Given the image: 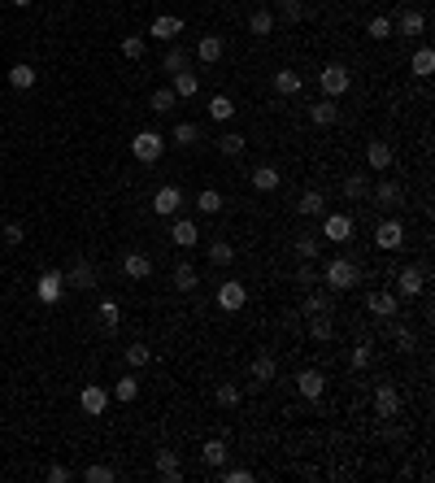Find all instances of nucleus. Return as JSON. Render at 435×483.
Masks as SVG:
<instances>
[{"instance_id": "nucleus-1", "label": "nucleus", "mask_w": 435, "mask_h": 483, "mask_svg": "<svg viewBox=\"0 0 435 483\" xmlns=\"http://www.w3.org/2000/svg\"><path fill=\"white\" fill-rule=\"evenodd\" d=\"M357 262H348V257H331L326 266H322V283H326V292H353L357 288Z\"/></svg>"}, {"instance_id": "nucleus-2", "label": "nucleus", "mask_w": 435, "mask_h": 483, "mask_svg": "<svg viewBox=\"0 0 435 483\" xmlns=\"http://www.w3.org/2000/svg\"><path fill=\"white\" fill-rule=\"evenodd\" d=\"M318 83H322V96H326V100H340V96L353 87V70L340 66V61H331V66H322Z\"/></svg>"}, {"instance_id": "nucleus-3", "label": "nucleus", "mask_w": 435, "mask_h": 483, "mask_svg": "<svg viewBox=\"0 0 435 483\" xmlns=\"http://www.w3.org/2000/svg\"><path fill=\"white\" fill-rule=\"evenodd\" d=\"M161 152H166V135H161V131H140V135L131 140V157L144 161V166H152Z\"/></svg>"}, {"instance_id": "nucleus-4", "label": "nucleus", "mask_w": 435, "mask_h": 483, "mask_svg": "<svg viewBox=\"0 0 435 483\" xmlns=\"http://www.w3.org/2000/svg\"><path fill=\"white\" fill-rule=\"evenodd\" d=\"M244 305H248V288L240 283V279H226V283L218 288V310L222 314H240Z\"/></svg>"}, {"instance_id": "nucleus-5", "label": "nucleus", "mask_w": 435, "mask_h": 483, "mask_svg": "<svg viewBox=\"0 0 435 483\" xmlns=\"http://www.w3.org/2000/svg\"><path fill=\"white\" fill-rule=\"evenodd\" d=\"M374 244H379L383 252H396V248L405 244V226H400L396 218H383V222L374 226Z\"/></svg>"}, {"instance_id": "nucleus-6", "label": "nucleus", "mask_w": 435, "mask_h": 483, "mask_svg": "<svg viewBox=\"0 0 435 483\" xmlns=\"http://www.w3.org/2000/svg\"><path fill=\"white\" fill-rule=\"evenodd\" d=\"M396 292L409 296V300L422 296V292H427V270H422V266H405V270L396 274Z\"/></svg>"}, {"instance_id": "nucleus-7", "label": "nucleus", "mask_w": 435, "mask_h": 483, "mask_svg": "<svg viewBox=\"0 0 435 483\" xmlns=\"http://www.w3.org/2000/svg\"><path fill=\"white\" fill-rule=\"evenodd\" d=\"M370 196H374V205H379V209H400V205H405V188H400L396 179L374 183V188H370Z\"/></svg>"}, {"instance_id": "nucleus-8", "label": "nucleus", "mask_w": 435, "mask_h": 483, "mask_svg": "<svg viewBox=\"0 0 435 483\" xmlns=\"http://www.w3.org/2000/svg\"><path fill=\"white\" fill-rule=\"evenodd\" d=\"M322 240L348 244V240H353V218H348V214H326V218H322Z\"/></svg>"}, {"instance_id": "nucleus-9", "label": "nucleus", "mask_w": 435, "mask_h": 483, "mask_svg": "<svg viewBox=\"0 0 435 483\" xmlns=\"http://www.w3.org/2000/svg\"><path fill=\"white\" fill-rule=\"evenodd\" d=\"M400 405H405V401H400V392H396L392 384H379V388H374V418H396Z\"/></svg>"}, {"instance_id": "nucleus-10", "label": "nucleus", "mask_w": 435, "mask_h": 483, "mask_svg": "<svg viewBox=\"0 0 435 483\" xmlns=\"http://www.w3.org/2000/svg\"><path fill=\"white\" fill-rule=\"evenodd\" d=\"M61 288H66V274H61V270H44L39 283H35V296H39L44 305H57V300H61Z\"/></svg>"}, {"instance_id": "nucleus-11", "label": "nucleus", "mask_w": 435, "mask_h": 483, "mask_svg": "<svg viewBox=\"0 0 435 483\" xmlns=\"http://www.w3.org/2000/svg\"><path fill=\"white\" fill-rule=\"evenodd\" d=\"M178 205H183V192H178L174 183L157 188V196H152V214H161V218H174V214H178Z\"/></svg>"}, {"instance_id": "nucleus-12", "label": "nucleus", "mask_w": 435, "mask_h": 483, "mask_svg": "<svg viewBox=\"0 0 435 483\" xmlns=\"http://www.w3.org/2000/svg\"><path fill=\"white\" fill-rule=\"evenodd\" d=\"M366 310H370L374 318H396L400 300H396V292H383V288H374V292L366 296Z\"/></svg>"}, {"instance_id": "nucleus-13", "label": "nucleus", "mask_w": 435, "mask_h": 483, "mask_svg": "<svg viewBox=\"0 0 435 483\" xmlns=\"http://www.w3.org/2000/svg\"><path fill=\"white\" fill-rule=\"evenodd\" d=\"M79 405H83L87 418H100V414H105V405H109V392L100 388V384H87V388L79 392Z\"/></svg>"}, {"instance_id": "nucleus-14", "label": "nucleus", "mask_w": 435, "mask_h": 483, "mask_svg": "<svg viewBox=\"0 0 435 483\" xmlns=\"http://www.w3.org/2000/svg\"><path fill=\"white\" fill-rule=\"evenodd\" d=\"M178 31H183V18H174V13L152 18V27H148V35H152V39H161V44H174Z\"/></svg>"}, {"instance_id": "nucleus-15", "label": "nucleus", "mask_w": 435, "mask_h": 483, "mask_svg": "<svg viewBox=\"0 0 435 483\" xmlns=\"http://www.w3.org/2000/svg\"><path fill=\"white\" fill-rule=\"evenodd\" d=\"M170 244H178V248H196V244H200V226H196L192 218H174V226H170Z\"/></svg>"}, {"instance_id": "nucleus-16", "label": "nucleus", "mask_w": 435, "mask_h": 483, "mask_svg": "<svg viewBox=\"0 0 435 483\" xmlns=\"http://www.w3.org/2000/svg\"><path fill=\"white\" fill-rule=\"evenodd\" d=\"M296 388H300L305 401H318V396L326 392V379H322V370H300V374H296Z\"/></svg>"}, {"instance_id": "nucleus-17", "label": "nucleus", "mask_w": 435, "mask_h": 483, "mask_svg": "<svg viewBox=\"0 0 435 483\" xmlns=\"http://www.w3.org/2000/svg\"><path fill=\"white\" fill-rule=\"evenodd\" d=\"M366 166L370 170H388L392 166V144L388 140H370L366 144Z\"/></svg>"}, {"instance_id": "nucleus-18", "label": "nucleus", "mask_w": 435, "mask_h": 483, "mask_svg": "<svg viewBox=\"0 0 435 483\" xmlns=\"http://www.w3.org/2000/svg\"><path fill=\"white\" fill-rule=\"evenodd\" d=\"M248 374H252V379H257V384H262V388H270V384H274V374H278V366H274V357H270V353H262V357H252V366H248Z\"/></svg>"}, {"instance_id": "nucleus-19", "label": "nucleus", "mask_w": 435, "mask_h": 483, "mask_svg": "<svg viewBox=\"0 0 435 483\" xmlns=\"http://www.w3.org/2000/svg\"><path fill=\"white\" fill-rule=\"evenodd\" d=\"M336 118H340V105H336V100L322 96V100H314V105H310V122H314V126H331Z\"/></svg>"}, {"instance_id": "nucleus-20", "label": "nucleus", "mask_w": 435, "mask_h": 483, "mask_svg": "<svg viewBox=\"0 0 435 483\" xmlns=\"http://www.w3.org/2000/svg\"><path fill=\"white\" fill-rule=\"evenodd\" d=\"M200 457H204V466H226V457H231V448H226V440H204L200 444Z\"/></svg>"}, {"instance_id": "nucleus-21", "label": "nucleus", "mask_w": 435, "mask_h": 483, "mask_svg": "<svg viewBox=\"0 0 435 483\" xmlns=\"http://www.w3.org/2000/svg\"><path fill=\"white\" fill-rule=\"evenodd\" d=\"M35 79H39V74H35V66H27V61L9 66V83H13L18 92H31V87H35Z\"/></svg>"}, {"instance_id": "nucleus-22", "label": "nucleus", "mask_w": 435, "mask_h": 483, "mask_svg": "<svg viewBox=\"0 0 435 483\" xmlns=\"http://www.w3.org/2000/svg\"><path fill=\"white\" fill-rule=\"evenodd\" d=\"M66 283H70V288H79V292H92V288H96V274H92L87 262H74V270L66 274Z\"/></svg>"}, {"instance_id": "nucleus-23", "label": "nucleus", "mask_w": 435, "mask_h": 483, "mask_svg": "<svg viewBox=\"0 0 435 483\" xmlns=\"http://www.w3.org/2000/svg\"><path fill=\"white\" fill-rule=\"evenodd\" d=\"M122 274H126V279H148V274H152V262L144 257V252H126Z\"/></svg>"}, {"instance_id": "nucleus-24", "label": "nucleus", "mask_w": 435, "mask_h": 483, "mask_svg": "<svg viewBox=\"0 0 435 483\" xmlns=\"http://www.w3.org/2000/svg\"><path fill=\"white\" fill-rule=\"evenodd\" d=\"M157 475H161V479H170V483H174V479H183L178 453H170V448H161V453H157Z\"/></svg>"}, {"instance_id": "nucleus-25", "label": "nucleus", "mask_w": 435, "mask_h": 483, "mask_svg": "<svg viewBox=\"0 0 435 483\" xmlns=\"http://www.w3.org/2000/svg\"><path fill=\"white\" fill-rule=\"evenodd\" d=\"M196 57H200L204 66H214V61L222 57V39H218V35H200V44H196Z\"/></svg>"}, {"instance_id": "nucleus-26", "label": "nucleus", "mask_w": 435, "mask_h": 483, "mask_svg": "<svg viewBox=\"0 0 435 483\" xmlns=\"http://www.w3.org/2000/svg\"><path fill=\"white\" fill-rule=\"evenodd\" d=\"M278 179H283V174H278L274 166H257V170H252V188H257V192H274Z\"/></svg>"}, {"instance_id": "nucleus-27", "label": "nucleus", "mask_w": 435, "mask_h": 483, "mask_svg": "<svg viewBox=\"0 0 435 483\" xmlns=\"http://www.w3.org/2000/svg\"><path fill=\"white\" fill-rule=\"evenodd\" d=\"M196 92H200V79H196L192 70H178V74H174V96L188 100V96H196Z\"/></svg>"}, {"instance_id": "nucleus-28", "label": "nucleus", "mask_w": 435, "mask_h": 483, "mask_svg": "<svg viewBox=\"0 0 435 483\" xmlns=\"http://www.w3.org/2000/svg\"><path fill=\"white\" fill-rule=\"evenodd\" d=\"M274 92L278 96H296L300 92V74L296 70H274Z\"/></svg>"}, {"instance_id": "nucleus-29", "label": "nucleus", "mask_w": 435, "mask_h": 483, "mask_svg": "<svg viewBox=\"0 0 435 483\" xmlns=\"http://www.w3.org/2000/svg\"><path fill=\"white\" fill-rule=\"evenodd\" d=\"M174 105H178V96H174V87H157V92L148 96V109H152V114H170Z\"/></svg>"}, {"instance_id": "nucleus-30", "label": "nucleus", "mask_w": 435, "mask_h": 483, "mask_svg": "<svg viewBox=\"0 0 435 483\" xmlns=\"http://www.w3.org/2000/svg\"><path fill=\"white\" fill-rule=\"evenodd\" d=\"M196 140H200V126L196 122H178L174 131H170V144H178V148H192Z\"/></svg>"}, {"instance_id": "nucleus-31", "label": "nucleus", "mask_w": 435, "mask_h": 483, "mask_svg": "<svg viewBox=\"0 0 435 483\" xmlns=\"http://www.w3.org/2000/svg\"><path fill=\"white\" fill-rule=\"evenodd\" d=\"M196 283H200V274H196V266H188V262H178V266H174V288H178V292H192Z\"/></svg>"}, {"instance_id": "nucleus-32", "label": "nucleus", "mask_w": 435, "mask_h": 483, "mask_svg": "<svg viewBox=\"0 0 435 483\" xmlns=\"http://www.w3.org/2000/svg\"><path fill=\"white\" fill-rule=\"evenodd\" d=\"M209 118H218V122H231V118H235V100L218 92V96L209 100Z\"/></svg>"}, {"instance_id": "nucleus-33", "label": "nucleus", "mask_w": 435, "mask_h": 483, "mask_svg": "<svg viewBox=\"0 0 435 483\" xmlns=\"http://www.w3.org/2000/svg\"><path fill=\"white\" fill-rule=\"evenodd\" d=\"M344 196L348 200H366L370 196V179H366V174H348V179H344Z\"/></svg>"}, {"instance_id": "nucleus-34", "label": "nucleus", "mask_w": 435, "mask_h": 483, "mask_svg": "<svg viewBox=\"0 0 435 483\" xmlns=\"http://www.w3.org/2000/svg\"><path fill=\"white\" fill-rule=\"evenodd\" d=\"M310 336H314V340H331V336H336V322H331V314H310Z\"/></svg>"}, {"instance_id": "nucleus-35", "label": "nucleus", "mask_w": 435, "mask_h": 483, "mask_svg": "<svg viewBox=\"0 0 435 483\" xmlns=\"http://www.w3.org/2000/svg\"><path fill=\"white\" fill-rule=\"evenodd\" d=\"M100 326H105V331H118V322H122V310H118V300H100Z\"/></svg>"}, {"instance_id": "nucleus-36", "label": "nucleus", "mask_w": 435, "mask_h": 483, "mask_svg": "<svg viewBox=\"0 0 435 483\" xmlns=\"http://www.w3.org/2000/svg\"><path fill=\"white\" fill-rule=\"evenodd\" d=\"M209 262H214V266H231V262H235V244L214 240V244H209Z\"/></svg>"}, {"instance_id": "nucleus-37", "label": "nucleus", "mask_w": 435, "mask_h": 483, "mask_svg": "<svg viewBox=\"0 0 435 483\" xmlns=\"http://www.w3.org/2000/svg\"><path fill=\"white\" fill-rule=\"evenodd\" d=\"M322 209H326V200H322V192H314V188H310V192L300 196V214H305V218H318Z\"/></svg>"}, {"instance_id": "nucleus-38", "label": "nucleus", "mask_w": 435, "mask_h": 483, "mask_svg": "<svg viewBox=\"0 0 435 483\" xmlns=\"http://www.w3.org/2000/svg\"><path fill=\"white\" fill-rule=\"evenodd\" d=\"M114 396L131 405V401L140 396V379H135V374H122V379H118V388H114Z\"/></svg>"}, {"instance_id": "nucleus-39", "label": "nucleus", "mask_w": 435, "mask_h": 483, "mask_svg": "<svg viewBox=\"0 0 435 483\" xmlns=\"http://www.w3.org/2000/svg\"><path fill=\"white\" fill-rule=\"evenodd\" d=\"M248 31H252V35H270V31H274V13H270V9H257V13L248 18Z\"/></svg>"}, {"instance_id": "nucleus-40", "label": "nucleus", "mask_w": 435, "mask_h": 483, "mask_svg": "<svg viewBox=\"0 0 435 483\" xmlns=\"http://www.w3.org/2000/svg\"><path fill=\"white\" fill-rule=\"evenodd\" d=\"M278 18L292 22V27H300V22H305V5H300V0H278Z\"/></svg>"}, {"instance_id": "nucleus-41", "label": "nucleus", "mask_w": 435, "mask_h": 483, "mask_svg": "<svg viewBox=\"0 0 435 483\" xmlns=\"http://www.w3.org/2000/svg\"><path fill=\"white\" fill-rule=\"evenodd\" d=\"M218 152H222V157H240V152H244V135H235V131L218 135Z\"/></svg>"}, {"instance_id": "nucleus-42", "label": "nucleus", "mask_w": 435, "mask_h": 483, "mask_svg": "<svg viewBox=\"0 0 435 483\" xmlns=\"http://www.w3.org/2000/svg\"><path fill=\"white\" fill-rule=\"evenodd\" d=\"M122 353H126V366H131V370H140V366L152 362V348L148 344H131V348H122Z\"/></svg>"}, {"instance_id": "nucleus-43", "label": "nucleus", "mask_w": 435, "mask_h": 483, "mask_svg": "<svg viewBox=\"0 0 435 483\" xmlns=\"http://www.w3.org/2000/svg\"><path fill=\"white\" fill-rule=\"evenodd\" d=\"M161 70H166V74H178V70H188V53H183V48H174V44H170V53L161 57Z\"/></svg>"}, {"instance_id": "nucleus-44", "label": "nucleus", "mask_w": 435, "mask_h": 483, "mask_svg": "<svg viewBox=\"0 0 435 483\" xmlns=\"http://www.w3.org/2000/svg\"><path fill=\"white\" fill-rule=\"evenodd\" d=\"M427 31V18L418 13V9H409L405 18H400V35H422Z\"/></svg>"}, {"instance_id": "nucleus-45", "label": "nucleus", "mask_w": 435, "mask_h": 483, "mask_svg": "<svg viewBox=\"0 0 435 483\" xmlns=\"http://www.w3.org/2000/svg\"><path fill=\"white\" fill-rule=\"evenodd\" d=\"M196 209H200V214H218V209H222V192L204 188V192L196 196Z\"/></svg>"}, {"instance_id": "nucleus-46", "label": "nucleus", "mask_w": 435, "mask_h": 483, "mask_svg": "<svg viewBox=\"0 0 435 483\" xmlns=\"http://www.w3.org/2000/svg\"><path fill=\"white\" fill-rule=\"evenodd\" d=\"M409 66H414V74H418V79H427V74L435 70V53H431V48H418V53H414V61H409Z\"/></svg>"}, {"instance_id": "nucleus-47", "label": "nucleus", "mask_w": 435, "mask_h": 483, "mask_svg": "<svg viewBox=\"0 0 435 483\" xmlns=\"http://www.w3.org/2000/svg\"><path fill=\"white\" fill-rule=\"evenodd\" d=\"M214 396H218V405H222V410H235L244 392H240L235 384H218V392H214Z\"/></svg>"}, {"instance_id": "nucleus-48", "label": "nucleus", "mask_w": 435, "mask_h": 483, "mask_svg": "<svg viewBox=\"0 0 435 483\" xmlns=\"http://www.w3.org/2000/svg\"><path fill=\"white\" fill-rule=\"evenodd\" d=\"M331 310V292H310L305 296V314H326Z\"/></svg>"}, {"instance_id": "nucleus-49", "label": "nucleus", "mask_w": 435, "mask_h": 483, "mask_svg": "<svg viewBox=\"0 0 435 483\" xmlns=\"http://www.w3.org/2000/svg\"><path fill=\"white\" fill-rule=\"evenodd\" d=\"M122 57H126V61H140V57H144V35H126V39H122Z\"/></svg>"}, {"instance_id": "nucleus-50", "label": "nucleus", "mask_w": 435, "mask_h": 483, "mask_svg": "<svg viewBox=\"0 0 435 483\" xmlns=\"http://www.w3.org/2000/svg\"><path fill=\"white\" fill-rule=\"evenodd\" d=\"M366 31H370V35H374V39H392V22H388V18H383V13H374V18H370V27H366Z\"/></svg>"}, {"instance_id": "nucleus-51", "label": "nucleus", "mask_w": 435, "mask_h": 483, "mask_svg": "<svg viewBox=\"0 0 435 483\" xmlns=\"http://www.w3.org/2000/svg\"><path fill=\"white\" fill-rule=\"evenodd\" d=\"M296 252H300L305 262H314V257H318V240H314V236H300V240H296Z\"/></svg>"}, {"instance_id": "nucleus-52", "label": "nucleus", "mask_w": 435, "mask_h": 483, "mask_svg": "<svg viewBox=\"0 0 435 483\" xmlns=\"http://www.w3.org/2000/svg\"><path fill=\"white\" fill-rule=\"evenodd\" d=\"M83 479H87V483H109V479H114V470L96 462V466H87V470H83Z\"/></svg>"}, {"instance_id": "nucleus-53", "label": "nucleus", "mask_w": 435, "mask_h": 483, "mask_svg": "<svg viewBox=\"0 0 435 483\" xmlns=\"http://www.w3.org/2000/svg\"><path fill=\"white\" fill-rule=\"evenodd\" d=\"M353 366H357V370H366V366H370V340H362V344L353 348Z\"/></svg>"}, {"instance_id": "nucleus-54", "label": "nucleus", "mask_w": 435, "mask_h": 483, "mask_svg": "<svg viewBox=\"0 0 435 483\" xmlns=\"http://www.w3.org/2000/svg\"><path fill=\"white\" fill-rule=\"evenodd\" d=\"M222 479H226V483H248V479H252V470H244V466H231V470H222Z\"/></svg>"}, {"instance_id": "nucleus-55", "label": "nucleus", "mask_w": 435, "mask_h": 483, "mask_svg": "<svg viewBox=\"0 0 435 483\" xmlns=\"http://www.w3.org/2000/svg\"><path fill=\"white\" fill-rule=\"evenodd\" d=\"M5 240H9V244H22V240H27V226H22V222H9V226H5Z\"/></svg>"}, {"instance_id": "nucleus-56", "label": "nucleus", "mask_w": 435, "mask_h": 483, "mask_svg": "<svg viewBox=\"0 0 435 483\" xmlns=\"http://www.w3.org/2000/svg\"><path fill=\"white\" fill-rule=\"evenodd\" d=\"M48 479H53V483H66L70 470H66V466H48Z\"/></svg>"}, {"instance_id": "nucleus-57", "label": "nucleus", "mask_w": 435, "mask_h": 483, "mask_svg": "<svg viewBox=\"0 0 435 483\" xmlns=\"http://www.w3.org/2000/svg\"><path fill=\"white\" fill-rule=\"evenodd\" d=\"M396 344L409 353V348H414V336H409V331H400V326H396Z\"/></svg>"}, {"instance_id": "nucleus-58", "label": "nucleus", "mask_w": 435, "mask_h": 483, "mask_svg": "<svg viewBox=\"0 0 435 483\" xmlns=\"http://www.w3.org/2000/svg\"><path fill=\"white\" fill-rule=\"evenodd\" d=\"M9 5H18V9H27V5H31V0H9Z\"/></svg>"}]
</instances>
